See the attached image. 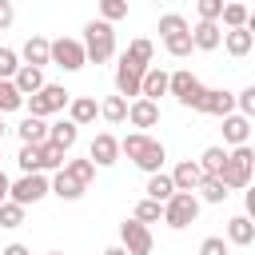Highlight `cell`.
<instances>
[{
	"instance_id": "47",
	"label": "cell",
	"mask_w": 255,
	"mask_h": 255,
	"mask_svg": "<svg viewBox=\"0 0 255 255\" xmlns=\"http://www.w3.org/2000/svg\"><path fill=\"white\" fill-rule=\"evenodd\" d=\"M8 191H12V179H8V175H4V171H0V207H4V203H8Z\"/></svg>"
},
{
	"instance_id": "36",
	"label": "cell",
	"mask_w": 255,
	"mask_h": 255,
	"mask_svg": "<svg viewBox=\"0 0 255 255\" xmlns=\"http://www.w3.org/2000/svg\"><path fill=\"white\" fill-rule=\"evenodd\" d=\"M163 48H167V56H175V60H183V56H191V32H179V36H167L163 40Z\"/></svg>"
},
{
	"instance_id": "12",
	"label": "cell",
	"mask_w": 255,
	"mask_h": 255,
	"mask_svg": "<svg viewBox=\"0 0 255 255\" xmlns=\"http://www.w3.org/2000/svg\"><path fill=\"white\" fill-rule=\"evenodd\" d=\"M88 159H92L96 167H112V163L120 159V139H116L112 131H100V135L88 143Z\"/></svg>"
},
{
	"instance_id": "37",
	"label": "cell",
	"mask_w": 255,
	"mask_h": 255,
	"mask_svg": "<svg viewBox=\"0 0 255 255\" xmlns=\"http://www.w3.org/2000/svg\"><path fill=\"white\" fill-rule=\"evenodd\" d=\"M124 56H128V60H135V64H143V68H151V56H155V48H151V40H131Z\"/></svg>"
},
{
	"instance_id": "24",
	"label": "cell",
	"mask_w": 255,
	"mask_h": 255,
	"mask_svg": "<svg viewBox=\"0 0 255 255\" xmlns=\"http://www.w3.org/2000/svg\"><path fill=\"white\" fill-rule=\"evenodd\" d=\"M12 84H16V92L28 100V96H36V92L44 88V72H40V68H28V64H20V72H16V80H12Z\"/></svg>"
},
{
	"instance_id": "39",
	"label": "cell",
	"mask_w": 255,
	"mask_h": 255,
	"mask_svg": "<svg viewBox=\"0 0 255 255\" xmlns=\"http://www.w3.org/2000/svg\"><path fill=\"white\" fill-rule=\"evenodd\" d=\"M128 16V0H100V20L104 24H116Z\"/></svg>"
},
{
	"instance_id": "52",
	"label": "cell",
	"mask_w": 255,
	"mask_h": 255,
	"mask_svg": "<svg viewBox=\"0 0 255 255\" xmlns=\"http://www.w3.org/2000/svg\"><path fill=\"white\" fill-rule=\"evenodd\" d=\"M48 255H64V251H48Z\"/></svg>"
},
{
	"instance_id": "20",
	"label": "cell",
	"mask_w": 255,
	"mask_h": 255,
	"mask_svg": "<svg viewBox=\"0 0 255 255\" xmlns=\"http://www.w3.org/2000/svg\"><path fill=\"white\" fill-rule=\"evenodd\" d=\"M16 131H20V143H28V147L48 143V124H44V120H36V116H24Z\"/></svg>"
},
{
	"instance_id": "38",
	"label": "cell",
	"mask_w": 255,
	"mask_h": 255,
	"mask_svg": "<svg viewBox=\"0 0 255 255\" xmlns=\"http://www.w3.org/2000/svg\"><path fill=\"white\" fill-rule=\"evenodd\" d=\"M131 219H135V223H143V227H147V223H159V219H163V207H159V203H151V199H139Z\"/></svg>"
},
{
	"instance_id": "10",
	"label": "cell",
	"mask_w": 255,
	"mask_h": 255,
	"mask_svg": "<svg viewBox=\"0 0 255 255\" xmlns=\"http://www.w3.org/2000/svg\"><path fill=\"white\" fill-rule=\"evenodd\" d=\"M151 227H143V223H135V219H124L120 223V247L128 251V255H151Z\"/></svg>"
},
{
	"instance_id": "44",
	"label": "cell",
	"mask_w": 255,
	"mask_h": 255,
	"mask_svg": "<svg viewBox=\"0 0 255 255\" xmlns=\"http://www.w3.org/2000/svg\"><path fill=\"white\" fill-rule=\"evenodd\" d=\"M199 255H227V239L223 235H207L199 243Z\"/></svg>"
},
{
	"instance_id": "31",
	"label": "cell",
	"mask_w": 255,
	"mask_h": 255,
	"mask_svg": "<svg viewBox=\"0 0 255 255\" xmlns=\"http://www.w3.org/2000/svg\"><path fill=\"white\" fill-rule=\"evenodd\" d=\"M195 191H199L203 203H223V199H227V187H223V179H215V175H203V183H199Z\"/></svg>"
},
{
	"instance_id": "5",
	"label": "cell",
	"mask_w": 255,
	"mask_h": 255,
	"mask_svg": "<svg viewBox=\"0 0 255 255\" xmlns=\"http://www.w3.org/2000/svg\"><path fill=\"white\" fill-rule=\"evenodd\" d=\"M195 219H199V195L175 191V195L163 203V223H167L171 231H183V227H191Z\"/></svg>"
},
{
	"instance_id": "18",
	"label": "cell",
	"mask_w": 255,
	"mask_h": 255,
	"mask_svg": "<svg viewBox=\"0 0 255 255\" xmlns=\"http://www.w3.org/2000/svg\"><path fill=\"white\" fill-rule=\"evenodd\" d=\"M80 139V128L72 120H60V124H48V143H56L60 151H72Z\"/></svg>"
},
{
	"instance_id": "34",
	"label": "cell",
	"mask_w": 255,
	"mask_h": 255,
	"mask_svg": "<svg viewBox=\"0 0 255 255\" xmlns=\"http://www.w3.org/2000/svg\"><path fill=\"white\" fill-rule=\"evenodd\" d=\"M219 20H223V28H227V32L247 28V8H243V4H223V16H219Z\"/></svg>"
},
{
	"instance_id": "30",
	"label": "cell",
	"mask_w": 255,
	"mask_h": 255,
	"mask_svg": "<svg viewBox=\"0 0 255 255\" xmlns=\"http://www.w3.org/2000/svg\"><path fill=\"white\" fill-rule=\"evenodd\" d=\"M84 191H88V187H80V183H76V179H68L64 171H56V179H52V195H60V199H68V203H72V199H80Z\"/></svg>"
},
{
	"instance_id": "49",
	"label": "cell",
	"mask_w": 255,
	"mask_h": 255,
	"mask_svg": "<svg viewBox=\"0 0 255 255\" xmlns=\"http://www.w3.org/2000/svg\"><path fill=\"white\" fill-rule=\"evenodd\" d=\"M247 32L255 36V12H247Z\"/></svg>"
},
{
	"instance_id": "2",
	"label": "cell",
	"mask_w": 255,
	"mask_h": 255,
	"mask_svg": "<svg viewBox=\"0 0 255 255\" xmlns=\"http://www.w3.org/2000/svg\"><path fill=\"white\" fill-rule=\"evenodd\" d=\"M80 44H84V56H88L92 64H108V60L116 56V28L104 24V20H88Z\"/></svg>"
},
{
	"instance_id": "32",
	"label": "cell",
	"mask_w": 255,
	"mask_h": 255,
	"mask_svg": "<svg viewBox=\"0 0 255 255\" xmlns=\"http://www.w3.org/2000/svg\"><path fill=\"white\" fill-rule=\"evenodd\" d=\"M24 108V96L16 92V84L12 80H0V116L4 112H20Z\"/></svg>"
},
{
	"instance_id": "16",
	"label": "cell",
	"mask_w": 255,
	"mask_h": 255,
	"mask_svg": "<svg viewBox=\"0 0 255 255\" xmlns=\"http://www.w3.org/2000/svg\"><path fill=\"white\" fill-rule=\"evenodd\" d=\"M167 84H171V72H163V68H147L139 96H143V100H151V104H159V96H167Z\"/></svg>"
},
{
	"instance_id": "17",
	"label": "cell",
	"mask_w": 255,
	"mask_h": 255,
	"mask_svg": "<svg viewBox=\"0 0 255 255\" xmlns=\"http://www.w3.org/2000/svg\"><path fill=\"white\" fill-rule=\"evenodd\" d=\"M96 116H100V104H96L92 96H72V104H68V120H72L76 128L92 124Z\"/></svg>"
},
{
	"instance_id": "26",
	"label": "cell",
	"mask_w": 255,
	"mask_h": 255,
	"mask_svg": "<svg viewBox=\"0 0 255 255\" xmlns=\"http://www.w3.org/2000/svg\"><path fill=\"white\" fill-rule=\"evenodd\" d=\"M195 163H199L203 175H215V179H219V171H223V163H227V151H223V147H203V155H199Z\"/></svg>"
},
{
	"instance_id": "27",
	"label": "cell",
	"mask_w": 255,
	"mask_h": 255,
	"mask_svg": "<svg viewBox=\"0 0 255 255\" xmlns=\"http://www.w3.org/2000/svg\"><path fill=\"white\" fill-rule=\"evenodd\" d=\"M64 175L76 179L80 187H88V183L96 179V163H92V159H68V163H64Z\"/></svg>"
},
{
	"instance_id": "25",
	"label": "cell",
	"mask_w": 255,
	"mask_h": 255,
	"mask_svg": "<svg viewBox=\"0 0 255 255\" xmlns=\"http://www.w3.org/2000/svg\"><path fill=\"white\" fill-rule=\"evenodd\" d=\"M171 195H175L171 175H163V171H159V175H151V179H147V195H143V199H151V203H159V207H163Z\"/></svg>"
},
{
	"instance_id": "28",
	"label": "cell",
	"mask_w": 255,
	"mask_h": 255,
	"mask_svg": "<svg viewBox=\"0 0 255 255\" xmlns=\"http://www.w3.org/2000/svg\"><path fill=\"white\" fill-rule=\"evenodd\" d=\"M128 104H131V100H124V96H108V100L100 104V116H104L108 124H124V120H128Z\"/></svg>"
},
{
	"instance_id": "8",
	"label": "cell",
	"mask_w": 255,
	"mask_h": 255,
	"mask_svg": "<svg viewBox=\"0 0 255 255\" xmlns=\"http://www.w3.org/2000/svg\"><path fill=\"white\" fill-rule=\"evenodd\" d=\"M203 84L187 72V68H179V72H171V84H167V96H175L183 108H199V100H203Z\"/></svg>"
},
{
	"instance_id": "21",
	"label": "cell",
	"mask_w": 255,
	"mask_h": 255,
	"mask_svg": "<svg viewBox=\"0 0 255 255\" xmlns=\"http://www.w3.org/2000/svg\"><path fill=\"white\" fill-rule=\"evenodd\" d=\"M247 135H251V120H243L239 112H231V116L223 120V139H227L231 147H243Z\"/></svg>"
},
{
	"instance_id": "13",
	"label": "cell",
	"mask_w": 255,
	"mask_h": 255,
	"mask_svg": "<svg viewBox=\"0 0 255 255\" xmlns=\"http://www.w3.org/2000/svg\"><path fill=\"white\" fill-rule=\"evenodd\" d=\"M20 60H24L28 68H40V72H44V64H52V40H44V36H28L24 48H20Z\"/></svg>"
},
{
	"instance_id": "42",
	"label": "cell",
	"mask_w": 255,
	"mask_h": 255,
	"mask_svg": "<svg viewBox=\"0 0 255 255\" xmlns=\"http://www.w3.org/2000/svg\"><path fill=\"white\" fill-rule=\"evenodd\" d=\"M24 211H28V207H20V203L8 199V203L0 207V227H20V223H24Z\"/></svg>"
},
{
	"instance_id": "29",
	"label": "cell",
	"mask_w": 255,
	"mask_h": 255,
	"mask_svg": "<svg viewBox=\"0 0 255 255\" xmlns=\"http://www.w3.org/2000/svg\"><path fill=\"white\" fill-rule=\"evenodd\" d=\"M68 151H60L56 143H40V171H64Z\"/></svg>"
},
{
	"instance_id": "35",
	"label": "cell",
	"mask_w": 255,
	"mask_h": 255,
	"mask_svg": "<svg viewBox=\"0 0 255 255\" xmlns=\"http://www.w3.org/2000/svg\"><path fill=\"white\" fill-rule=\"evenodd\" d=\"M179 32H191L187 20H183L179 12H163V16H159V36L167 40V36H179Z\"/></svg>"
},
{
	"instance_id": "1",
	"label": "cell",
	"mask_w": 255,
	"mask_h": 255,
	"mask_svg": "<svg viewBox=\"0 0 255 255\" xmlns=\"http://www.w3.org/2000/svg\"><path fill=\"white\" fill-rule=\"evenodd\" d=\"M120 155H128L139 171L159 175V167H163V159H167V147H163L159 139H151L147 131H131V135L120 139Z\"/></svg>"
},
{
	"instance_id": "41",
	"label": "cell",
	"mask_w": 255,
	"mask_h": 255,
	"mask_svg": "<svg viewBox=\"0 0 255 255\" xmlns=\"http://www.w3.org/2000/svg\"><path fill=\"white\" fill-rule=\"evenodd\" d=\"M195 12H199V24H215L223 16V0H199Z\"/></svg>"
},
{
	"instance_id": "23",
	"label": "cell",
	"mask_w": 255,
	"mask_h": 255,
	"mask_svg": "<svg viewBox=\"0 0 255 255\" xmlns=\"http://www.w3.org/2000/svg\"><path fill=\"white\" fill-rule=\"evenodd\" d=\"M223 48H227V56H235V60H243L251 48H255V36L247 32V28H235V32H223Z\"/></svg>"
},
{
	"instance_id": "19",
	"label": "cell",
	"mask_w": 255,
	"mask_h": 255,
	"mask_svg": "<svg viewBox=\"0 0 255 255\" xmlns=\"http://www.w3.org/2000/svg\"><path fill=\"white\" fill-rule=\"evenodd\" d=\"M191 44H195L199 52H215V48L223 44V28H219V24H195V28H191Z\"/></svg>"
},
{
	"instance_id": "7",
	"label": "cell",
	"mask_w": 255,
	"mask_h": 255,
	"mask_svg": "<svg viewBox=\"0 0 255 255\" xmlns=\"http://www.w3.org/2000/svg\"><path fill=\"white\" fill-rule=\"evenodd\" d=\"M143 76H147V68L143 64H135V60H128V56H120V64H116V96H131V100H139V88H143Z\"/></svg>"
},
{
	"instance_id": "50",
	"label": "cell",
	"mask_w": 255,
	"mask_h": 255,
	"mask_svg": "<svg viewBox=\"0 0 255 255\" xmlns=\"http://www.w3.org/2000/svg\"><path fill=\"white\" fill-rule=\"evenodd\" d=\"M104 255H128V251H124V247H108Z\"/></svg>"
},
{
	"instance_id": "22",
	"label": "cell",
	"mask_w": 255,
	"mask_h": 255,
	"mask_svg": "<svg viewBox=\"0 0 255 255\" xmlns=\"http://www.w3.org/2000/svg\"><path fill=\"white\" fill-rule=\"evenodd\" d=\"M227 243H235V247L255 243V223H251L247 215H231V219H227Z\"/></svg>"
},
{
	"instance_id": "3",
	"label": "cell",
	"mask_w": 255,
	"mask_h": 255,
	"mask_svg": "<svg viewBox=\"0 0 255 255\" xmlns=\"http://www.w3.org/2000/svg\"><path fill=\"white\" fill-rule=\"evenodd\" d=\"M251 175H255V151L243 143V147H231L227 151V163H223V171H219V179H223V187L227 191H243V187H251Z\"/></svg>"
},
{
	"instance_id": "33",
	"label": "cell",
	"mask_w": 255,
	"mask_h": 255,
	"mask_svg": "<svg viewBox=\"0 0 255 255\" xmlns=\"http://www.w3.org/2000/svg\"><path fill=\"white\" fill-rule=\"evenodd\" d=\"M16 163H20V171H24V175H44V171H40V147H28V143H20V155H16Z\"/></svg>"
},
{
	"instance_id": "51",
	"label": "cell",
	"mask_w": 255,
	"mask_h": 255,
	"mask_svg": "<svg viewBox=\"0 0 255 255\" xmlns=\"http://www.w3.org/2000/svg\"><path fill=\"white\" fill-rule=\"evenodd\" d=\"M4 131H8V124H4V120H0V143H4Z\"/></svg>"
},
{
	"instance_id": "45",
	"label": "cell",
	"mask_w": 255,
	"mask_h": 255,
	"mask_svg": "<svg viewBox=\"0 0 255 255\" xmlns=\"http://www.w3.org/2000/svg\"><path fill=\"white\" fill-rule=\"evenodd\" d=\"M243 215H247V219L255 223V183H251V187L243 191Z\"/></svg>"
},
{
	"instance_id": "46",
	"label": "cell",
	"mask_w": 255,
	"mask_h": 255,
	"mask_svg": "<svg viewBox=\"0 0 255 255\" xmlns=\"http://www.w3.org/2000/svg\"><path fill=\"white\" fill-rule=\"evenodd\" d=\"M16 20V8H12V0H0V28H8Z\"/></svg>"
},
{
	"instance_id": "14",
	"label": "cell",
	"mask_w": 255,
	"mask_h": 255,
	"mask_svg": "<svg viewBox=\"0 0 255 255\" xmlns=\"http://www.w3.org/2000/svg\"><path fill=\"white\" fill-rule=\"evenodd\" d=\"M128 124L139 128V131H143V128H155V124H159V104H151V100H143V96L131 100V104H128Z\"/></svg>"
},
{
	"instance_id": "43",
	"label": "cell",
	"mask_w": 255,
	"mask_h": 255,
	"mask_svg": "<svg viewBox=\"0 0 255 255\" xmlns=\"http://www.w3.org/2000/svg\"><path fill=\"white\" fill-rule=\"evenodd\" d=\"M235 108H239L243 120H255V84H247V88L235 96Z\"/></svg>"
},
{
	"instance_id": "4",
	"label": "cell",
	"mask_w": 255,
	"mask_h": 255,
	"mask_svg": "<svg viewBox=\"0 0 255 255\" xmlns=\"http://www.w3.org/2000/svg\"><path fill=\"white\" fill-rule=\"evenodd\" d=\"M68 104H72V92H64V84H44L36 96H28V100H24L28 116H36V120H48V116L64 112Z\"/></svg>"
},
{
	"instance_id": "48",
	"label": "cell",
	"mask_w": 255,
	"mask_h": 255,
	"mask_svg": "<svg viewBox=\"0 0 255 255\" xmlns=\"http://www.w3.org/2000/svg\"><path fill=\"white\" fill-rule=\"evenodd\" d=\"M0 255H32V251H28V247H24V243H8V247H4V251H0Z\"/></svg>"
},
{
	"instance_id": "11",
	"label": "cell",
	"mask_w": 255,
	"mask_h": 255,
	"mask_svg": "<svg viewBox=\"0 0 255 255\" xmlns=\"http://www.w3.org/2000/svg\"><path fill=\"white\" fill-rule=\"evenodd\" d=\"M195 112H203V116H219V120H227V116L235 112V96H231L227 88H207Z\"/></svg>"
},
{
	"instance_id": "15",
	"label": "cell",
	"mask_w": 255,
	"mask_h": 255,
	"mask_svg": "<svg viewBox=\"0 0 255 255\" xmlns=\"http://www.w3.org/2000/svg\"><path fill=\"white\" fill-rule=\"evenodd\" d=\"M171 183H175V191H191V195H195V187L203 183V171H199V163H195V159H183V163H175V171H171Z\"/></svg>"
},
{
	"instance_id": "6",
	"label": "cell",
	"mask_w": 255,
	"mask_h": 255,
	"mask_svg": "<svg viewBox=\"0 0 255 255\" xmlns=\"http://www.w3.org/2000/svg\"><path fill=\"white\" fill-rule=\"evenodd\" d=\"M44 195H52V179H48V175H20V179L12 183V191H8V199L20 203V207L40 203Z\"/></svg>"
},
{
	"instance_id": "9",
	"label": "cell",
	"mask_w": 255,
	"mask_h": 255,
	"mask_svg": "<svg viewBox=\"0 0 255 255\" xmlns=\"http://www.w3.org/2000/svg\"><path fill=\"white\" fill-rule=\"evenodd\" d=\"M52 64H56V68H64V72H80V68L88 64L84 44H80V40H72V36L52 40Z\"/></svg>"
},
{
	"instance_id": "40",
	"label": "cell",
	"mask_w": 255,
	"mask_h": 255,
	"mask_svg": "<svg viewBox=\"0 0 255 255\" xmlns=\"http://www.w3.org/2000/svg\"><path fill=\"white\" fill-rule=\"evenodd\" d=\"M16 72H20V52L0 48V80H16Z\"/></svg>"
}]
</instances>
